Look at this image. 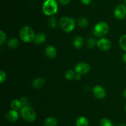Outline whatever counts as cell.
<instances>
[{
	"label": "cell",
	"mask_w": 126,
	"mask_h": 126,
	"mask_svg": "<svg viewBox=\"0 0 126 126\" xmlns=\"http://www.w3.org/2000/svg\"><path fill=\"white\" fill-rule=\"evenodd\" d=\"M7 46L9 48L12 49H17L20 45V42L18 41V40H17V38H12L11 39H10L7 42Z\"/></svg>",
	"instance_id": "obj_16"
},
{
	"label": "cell",
	"mask_w": 126,
	"mask_h": 126,
	"mask_svg": "<svg viewBox=\"0 0 126 126\" xmlns=\"http://www.w3.org/2000/svg\"><path fill=\"white\" fill-rule=\"evenodd\" d=\"M76 126H89V122L85 116H80L77 119L76 122Z\"/></svg>",
	"instance_id": "obj_13"
},
{
	"label": "cell",
	"mask_w": 126,
	"mask_h": 126,
	"mask_svg": "<svg viewBox=\"0 0 126 126\" xmlns=\"http://www.w3.org/2000/svg\"><path fill=\"white\" fill-rule=\"evenodd\" d=\"M81 75H81V74H78V73H76V75H75V79H76V80H81Z\"/></svg>",
	"instance_id": "obj_30"
},
{
	"label": "cell",
	"mask_w": 126,
	"mask_h": 126,
	"mask_svg": "<svg viewBox=\"0 0 126 126\" xmlns=\"http://www.w3.org/2000/svg\"></svg>",
	"instance_id": "obj_36"
},
{
	"label": "cell",
	"mask_w": 126,
	"mask_h": 126,
	"mask_svg": "<svg viewBox=\"0 0 126 126\" xmlns=\"http://www.w3.org/2000/svg\"><path fill=\"white\" fill-rule=\"evenodd\" d=\"M97 46L101 50L108 51L111 47V43L107 38H101L97 42Z\"/></svg>",
	"instance_id": "obj_8"
},
{
	"label": "cell",
	"mask_w": 126,
	"mask_h": 126,
	"mask_svg": "<svg viewBox=\"0 0 126 126\" xmlns=\"http://www.w3.org/2000/svg\"><path fill=\"white\" fill-rule=\"evenodd\" d=\"M59 25L62 30L69 33V32H72L75 29L76 23L73 18L65 16L60 19L59 21Z\"/></svg>",
	"instance_id": "obj_3"
},
{
	"label": "cell",
	"mask_w": 126,
	"mask_h": 126,
	"mask_svg": "<svg viewBox=\"0 0 126 126\" xmlns=\"http://www.w3.org/2000/svg\"><path fill=\"white\" fill-rule=\"evenodd\" d=\"M10 106H11V108H12V109L16 110V111H18V110L21 109L22 107H23L20 100H12V101L11 102Z\"/></svg>",
	"instance_id": "obj_18"
},
{
	"label": "cell",
	"mask_w": 126,
	"mask_h": 126,
	"mask_svg": "<svg viewBox=\"0 0 126 126\" xmlns=\"http://www.w3.org/2000/svg\"><path fill=\"white\" fill-rule=\"evenodd\" d=\"M92 0H80V1H81L82 4H84L85 5L90 4L92 2Z\"/></svg>",
	"instance_id": "obj_29"
},
{
	"label": "cell",
	"mask_w": 126,
	"mask_h": 126,
	"mask_svg": "<svg viewBox=\"0 0 126 126\" xmlns=\"http://www.w3.org/2000/svg\"><path fill=\"white\" fill-rule=\"evenodd\" d=\"M71 0H59V2L62 5H67L70 3Z\"/></svg>",
	"instance_id": "obj_28"
},
{
	"label": "cell",
	"mask_w": 126,
	"mask_h": 126,
	"mask_svg": "<svg viewBox=\"0 0 126 126\" xmlns=\"http://www.w3.org/2000/svg\"><path fill=\"white\" fill-rule=\"evenodd\" d=\"M76 72L73 70H68L65 72V77L68 80H72L75 79Z\"/></svg>",
	"instance_id": "obj_20"
},
{
	"label": "cell",
	"mask_w": 126,
	"mask_h": 126,
	"mask_svg": "<svg viewBox=\"0 0 126 126\" xmlns=\"http://www.w3.org/2000/svg\"><path fill=\"white\" fill-rule=\"evenodd\" d=\"M46 40V36L43 33H38L35 35L34 42L36 44H41L44 43Z\"/></svg>",
	"instance_id": "obj_14"
},
{
	"label": "cell",
	"mask_w": 126,
	"mask_h": 126,
	"mask_svg": "<svg viewBox=\"0 0 126 126\" xmlns=\"http://www.w3.org/2000/svg\"><path fill=\"white\" fill-rule=\"evenodd\" d=\"M48 25L49 27L52 28H54L56 27L57 25V21L56 17H51L49 18L48 20Z\"/></svg>",
	"instance_id": "obj_23"
},
{
	"label": "cell",
	"mask_w": 126,
	"mask_h": 126,
	"mask_svg": "<svg viewBox=\"0 0 126 126\" xmlns=\"http://www.w3.org/2000/svg\"><path fill=\"white\" fill-rule=\"evenodd\" d=\"M124 2H125V3H126V0H124Z\"/></svg>",
	"instance_id": "obj_34"
},
{
	"label": "cell",
	"mask_w": 126,
	"mask_h": 126,
	"mask_svg": "<svg viewBox=\"0 0 126 126\" xmlns=\"http://www.w3.org/2000/svg\"><path fill=\"white\" fill-rule=\"evenodd\" d=\"M114 16L119 20L124 19L126 17V6L123 4H118L114 11Z\"/></svg>",
	"instance_id": "obj_6"
},
{
	"label": "cell",
	"mask_w": 126,
	"mask_h": 126,
	"mask_svg": "<svg viewBox=\"0 0 126 126\" xmlns=\"http://www.w3.org/2000/svg\"><path fill=\"white\" fill-rule=\"evenodd\" d=\"M57 52L56 49L53 46L49 45L46 48L45 54L48 58H51V59L55 58L57 56Z\"/></svg>",
	"instance_id": "obj_11"
},
{
	"label": "cell",
	"mask_w": 126,
	"mask_h": 126,
	"mask_svg": "<svg viewBox=\"0 0 126 126\" xmlns=\"http://www.w3.org/2000/svg\"><path fill=\"white\" fill-rule=\"evenodd\" d=\"M95 45H97V41L94 38H89L87 41L86 46L89 49H92Z\"/></svg>",
	"instance_id": "obj_22"
},
{
	"label": "cell",
	"mask_w": 126,
	"mask_h": 126,
	"mask_svg": "<svg viewBox=\"0 0 126 126\" xmlns=\"http://www.w3.org/2000/svg\"><path fill=\"white\" fill-rule=\"evenodd\" d=\"M57 119L53 116H50L45 120L44 124V126H57Z\"/></svg>",
	"instance_id": "obj_17"
},
{
	"label": "cell",
	"mask_w": 126,
	"mask_h": 126,
	"mask_svg": "<svg viewBox=\"0 0 126 126\" xmlns=\"http://www.w3.org/2000/svg\"><path fill=\"white\" fill-rule=\"evenodd\" d=\"M100 126H114L110 119L108 118H103L100 121Z\"/></svg>",
	"instance_id": "obj_21"
},
{
	"label": "cell",
	"mask_w": 126,
	"mask_h": 126,
	"mask_svg": "<svg viewBox=\"0 0 126 126\" xmlns=\"http://www.w3.org/2000/svg\"><path fill=\"white\" fill-rule=\"evenodd\" d=\"M93 94L95 97L99 100H102L105 98L107 93L103 86L100 85H97L93 88Z\"/></svg>",
	"instance_id": "obj_9"
},
{
	"label": "cell",
	"mask_w": 126,
	"mask_h": 126,
	"mask_svg": "<svg viewBox=\"0 0 126 126\" xmlns=\"http://www.w3.org/2000/svg\"><path fill=\"white\" fill-rule=\"evenodd\" d=\"M109 32V25L105 22H100L94 26L93 33L96 37L103 38Z\"/></svg>",
	"instance_id": "obj_4"
},
{
	"label": "cell",
	"mask_w": 126,
	"mask_h": 126,
	"mask_svg": "<svg viewBox=\"0 0 126 126\" xmlns=\"http://www.w3.org/2000/svg\"><path fill=\"white\" fill-rule=\"evenodd\" d=\"M84 43V38L81 36H77L73 41V45L76 49H80L83 46Z\"/></svg>",
	"instance_id": "obj_15"
},
{
	"label": "cell",
	"mask_w": 126,
	"mask_h": 126,
	"mask_svg": "<svg viewBox=\"0 0 126 126\" xmlns=\"http://www.w3.org/2000/svg\"><path fill=\"white\" fill-rule=\"evenodd\" d=\"M124 97L126 98V89L124 90Z\"/></svg>",
	"instance_id": "obj_33"
},
{
	"label": "cell",
	"mask_w": 126,
	"mask_h": 126,
	"mask_svg": "<svg viewBox=\"0 0 126 126\" xmlns=\"http://www.w3.org/2000/svg\"><path fill=\"white\" fill-rule=\"evenodd\" d=\"M126 126V124L125 123H121L117 125V126Z\"/></svg>",
	"instance_id": "obj_32"
},
{
	"label": "cell",
	"mask_w": 126,
	"mask_h": 126,
	"mask_svg": "<svg viewBox=\"0 0 126 126\" xmlns=\"http://www.w3.org/2000/svg\"><path fill=\"white\" fill-rule=\"evenodd\" d=\"M42 9L44 14L47 16H51L57 12L58 4L56 0H45Z\"/></svg>",
	"instance_id": "obj_1"
},
{
	"label": "cell",
	"mask_w": 126,
	"mask_h": 126,
	"mask_svg": "<svg viewBox=\"0 0 126 126\" xmlns=\"http://www.w3.org/2000/svg\"><path fill=\"white\" fill-rule=\"evenodd\" d=\"M44 83H45V80L44 79L41 77H38L33 80L32 85L34 88L39 89L43 87V85H44Z\"/></svg>",
	"instance_id": "obj_12"
},
{
	"label": "cell",
	"mask_w": 126,
	"mask_h": 126,
	"mask_svg": "<svg viewBox=\"0 0 126 126\" xmlns=\"http://www.w3.org/2000/svg\"><path fill=\"white\" fill-rule=\"evenodd\" d=\"M90 65L87 63L84 62H81L78 63L75 66V71L76 73L79 74L81 75L86 74L90 71Z\"/></svg>",
	"instance_id": "obj_7"
},
{
	"label": "cell",
	"mask_w": 126,
	"mask_h": 126,
	"mask_svg": "<svg viewBox=\"0 0 126 126\" xmlns=\"http://www.w3.org/2000/svg\"><path fill=\"white\" fill-rule=\"evenodd\" d=\"M78 24L81 28H86L89 25V21L86 17H79L78 20Z\"/></svg>",
	"instance_id": "obj_19"
},
{
	"label": "cell",
	"mask_w": 126,
	"mask_h": 126,
	"mask_svg": "<svg viewBox=\"0 0 126 126\" xmlns=\"http://www.w3.org/2000/svg\"><path fill=\"white\" fill-rule=\"evenodd\" d=\"M20 100L21 103H22V105L23 106H23H30L29 103H28V100L27 98V97L23 96V97L21 98Z\"/></svg>",
	"instance_id": "obj_27"
},
{
	"label": "cell",
	"mask_w": 126,
	"mask_h": 126,
	"mask_svg": "<svg viewBox=\"0 0 126 126\" xmlns=\"http://www.w3.org/2000/svg\"><path fill=\"white\" fill-rule=\"evenodd\" d=\"M119 46L123 50L126 51V35L122 36L119 40Z\"/></svg>",
	"instance_id": "obj_24"
},
{
	"label": "cell",
	"mask_w": 126,
	"mask_h": 126,
	"mask_svg": "<svg viewBox=\"0 0 126 126\" xmlns=\"http://www.w3.org/2000/svg\"><path fill=\"white\" fill-rule=\"evenodd\" d=\"M19 114L17 111L12 109L9 111L6 114V119L7 121L10 122H14L18 120Z\"/></svg>",
	"instance_id": "obj_10"
},
{
	"label": "cell",
	"mask_w": 126,
	"mask_h": 126,
	"mask_svg": "<svg viewBox=\"0 0 126 126\" xmlns=\"http://www.w3.org/2000/svg\"><path fill=\"white\" fill-rule=\"evenodd\" d=\"M125 110H126V106H125Z\"/></svg>",
	"instance_id": "obj_35"
},
{
	"label": "cell",
	"mask_w": 126,
	"mask_h": 126,
	"mask_svg": "<svg viewBox=\"0 0 126 126\" xmlns=\"http://www.w3.org/2000/svg\"><path fill=\"white\" fill-rule=\"evenodd\" d=\"M35 35L33 30L28 26H24L22 27L19 32L20 38L25 43H30L33 42L35 38Z\"/></svg>",
	"instance_id": "obj_2"
},
{
	"label": "cell",
	"mask_w": 126,
	"mask_h": 126,
	"mask_svg": "<svg viewBox=\"0 0 126 126\" xmlns=\"http://www.w3.org/2000/svg\"><path fill=\"white\" fill-rule=\"evenodd\" d=\"M7 78V75L6 72L3 70H0V84H2L6 80Z\"/></svg>",
	"instance_id": "obj_26"
},
{
	"label": "cell",
	"mask_w": 126,
	"mask_h": 126,
	"mask_svg": "<svg viewBox=\"0 0 126 126\" xmlns=\"http://www.w3.org/2000/svg\"><path fill=\"white\" fill-rule=\"evenodd\" d=\"M20 116L27 122H33L36 119V114L30 106H23L20 109Z\"/></svg>",
	"instance_id": "obj_5"
},
{
	"label": "cell",
	"mask_w": 126,
	"mask_h": 126,
	"mask_svg": "<svg viewBox=\"0 0 126 126\" xmlns=\"http://www.w3.org/2000/svg\"><path fill=\"white\" fill-rule=\"evenodd\" d=\"M6 40V35L2 30L0 31V44L2 45Z\"/></svg>",
	"instance_id": "obj_25"
},
{
	"label": "cell",
	"mask_w": 126,
	"mask_h": 126,
	"mask_svg": "<svg viewBox=\"0 0 126 126\" xmlns=\"http://www.w3.org/2000/svg\"><path fill=\"white\" fill-rule=\"evenodd\" d=\"M123 61H124V63H126V53H125V54H124V55H123Z\"/></svg>",
	"instance_id": "obj_31"
}]
</instances>
